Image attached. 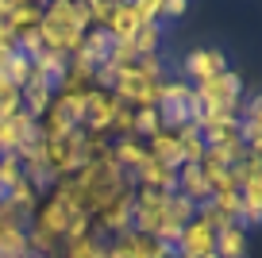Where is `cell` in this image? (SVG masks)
Segmentation results:
<instances>
[{
	"instance_id": "1",
	"label": "cell",
	"mask_w": 262,
	"mask_h": 258,
	"mask_svg": "<svg viewBox=\"0 0 262 258\" xmlns=\"http://www.w3.org/2000/svg\"><path fill=\"white\" fill-rule=\"evenodd\" d=\"M193 93L201 100V108H205V116H212V112H235L239 100L247 97V85H243L239 73L224 70L220 77L205 81V85H193Z\"/></svg>"
},
{
	"instance_id": "10",
	"label": "cell",
	"mask_w": 262,
	"mask_h": 258,
	"mask_svg": "<svg viewBox=\"0 0 262 258\" xmlns=\"http://www.w3.org/2000/svg\"><path fill=\"white\" fill-rule=\"evenodd\" d=\"M185 8H189V0H162V16H166V19L185 16Z\"/></svg>"
},
{
	"instance_id": "12",
	"label": "cell",
	"mask_w": 262,
	"mask_h": 258,
	"mask_svg": "<svg viewBox=\"0 0 262 258\" xmlns=\"http://www.w3.org/2000/svg\"><path fill=\"white\" fill-rule=\"evenodd\" d=\"M205 258H216V254H205Z\"/></svg>"
},
{
	"instance_id": "5",
	"label": "cell",
	"mask_w": 262,
	"mask_h": 258,
	"mask_svg": "<svg viewBox=\"0 0 262 258\" xmlns=\"http://www.w3.org/2000/svg\"><path fill=\"white\" fill-rule=\"evenodd\" d=\"M228 70V62H224L220 50H189L185 54V77L193 81V85H205V81L220 77V73Z\"/></svg>"
},
{
	"instance_id": "9",
	"label": "cell",
	"mask_w": 262,
	"mask_h": 258,
	"mask_svg": "<svg viewBox=\"0 0 262 258\" xmlns=\"http://www.w3.org/2000/svg\"><path fill=\"white\" fill-rule=\"evenodd\" d=\"M162 131V123H158V112H155V104H147V108H135V116H131V139H150V135H158Z\"/></svg>"
},
{
	"instance_id": "4",
	"label": "cell",
	"mask_w": 262,
	"mask_h": 258,
	"mask_svg": "<svg viewBox=\"0 0 262 258\" xmlns=\"http://www.w3.org/2000/svg\"><path fill=\"white\" fill-rule=\"evenodd\" d=\"M178 197H185L193 208H201V204L212 197V189H208V174L201 162H185V166L178 169Z\"/></svg>"
},
{
	"instance_id": "7",
	"label": "cell",
	"mask_w": 262,
	"mask_h": 258,
	"mask_svg": "<svg viewBox=\"0 0 262 258\" xmlns=\"http://www.w3.org/2000/svg\"><path fill=\"white\" fill-rule=\"evenodd\" d=\"M247 243H251V231L235 220H228L224 227H216V258H247Z\"/></svg>"
},
{
	"instance_id": "3",
	"label": "cell",
	"mask_w": 262,
	"mask_h": 258,
	"mask_svg": "<svg viewBox=\"0 0 262 258\" xmlns=\"http://www.w3.org/2000/svg\"><path fill=\"white\" fill-rule=\"evenodd\" d=\"M216 250V227L205 216H193L181 227V258H205Z\"/></svg>"
},
{
	"instance_id": "11",
	"label": "cell",
	"mask_w": 262,
	"mask_h": 258,
	"mask_svg": "<svg viewBox=\"0 0 262 258\" xmlns=\"http://www.w3.org/2000/svg\"><path fill=\"white\" fill-rule=\"evenodd\" d=\"M8 16H12V0H0V31H8Z\"/></svg>"
},
{
	"instance_id": "2",
	"label": "cell",
	"mask_w": 262,
	"mask_h": 258,
	"mask_svg": "<svg viewBox=\"0 0 262 258\" xmlns=\"http://www.w3.org/2000/svg\"><path fill=\"white\" fill-rule=\"evenodd\" d=\"M85 123V93H58L47 108V127L42 135H66V131H81Z\"/></svg>"
},
{
	"instance_id": "8",
	"label": "cell",
	"mask_w": 262,
	"mask_h": 258,
	"mask_svg": "<svg viewBox=\"0 0 262 258\" xmlns=\"http://www.w3.org/2000/svg\"><path fill=\"white\" fill-rule=\"evenodd\" d=\"M158 47H162V24H143L139 31L131 35V50H135V58L158 54Z\"/></svg>"
},
{
	"instance_id": "6",
	"label": "cell",
	"mask_w": 262,
	"mask_h": 258,
	"mask_svg": "<svg viewBox=\"0 0 262 258\" xmlns=\"http://www.w3.org/2000/svg\"><path fill=\"white\" fill-rule=\"evenodd\" d=\"M147 158L158 162V166H166V169H181V166H185L178 131H158V135H150L147 139Z\"/></svg>"
}]
</instances>
